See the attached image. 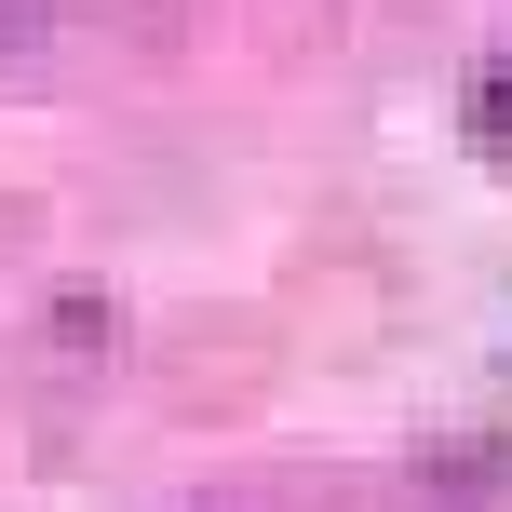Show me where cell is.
Segmentation results:
<instances>
[{
  "label": "cell",
  "mask_w": 512,
  "mask_h": 512,
  "mask_svg": "<svg viewBox=\"0 0 512 512\" xmlns=\"http://www.w3.org/2000/svg\"><path fill=\"white\" fill-rule=\"evenodd\" d=\"M459 122H472V149H486L499 176H512V54H499L486 81H472V108H459Z\"/></svg>",
  "instance_id": "6da1fadb"
}]
</instances>
